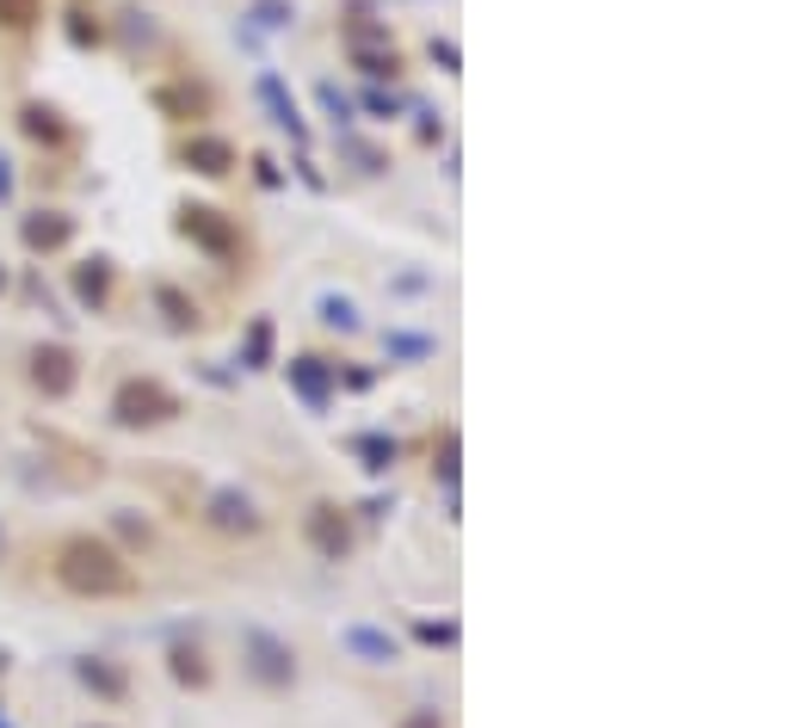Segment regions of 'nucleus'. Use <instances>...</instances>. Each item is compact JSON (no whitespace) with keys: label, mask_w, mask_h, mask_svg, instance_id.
Listing matches in <instances>:
<instances>
[{"label":"nucleus","mask_w":796,"mask_h":728,"mask_svg":"<svg viewBox=\"0 0 796 728\" xmlns=\"http://www.w3.org/2000/svg\"><path fill=\"white\" fill-rule=\"evenodd\" d=\"M57 575L75 587V593H130V568L105 550V543H94V537H75V543H62V562Z\"/></svg>","instance_id":"f257e3e1"}]
</instances>
